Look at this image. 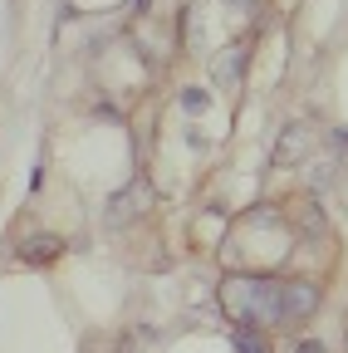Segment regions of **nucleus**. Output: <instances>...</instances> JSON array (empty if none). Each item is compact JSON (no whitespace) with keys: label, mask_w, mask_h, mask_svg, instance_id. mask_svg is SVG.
<instances>
[{"label":"nucleus","mask_w":348,"mask_h":353,"mask_svg":"<svg viewBox=\"0 0 348 353\" xmlns=\"http://www.w3.org/2000/svg\"><path fill=\"white\" fill-rule=\"evenodd\" d=\"M226 309L240 324L260 329H280L289 324V280H265V275H236L221 285Z\"/></svg>","instance_id":"nucleus-1"},{"label":"nucleus","mask_w":348,"mask_h":353,"mask_svg":"<svg viewBox=\"0 0 348 353\" xmlns=\"http://www.w3.org/2000/svg\"><path fill=\"white\" fill-rule=\"evenodd\" d=\"M309 152H314V123H289V128L280 132L270 162H275V167H299Z\"/></svg>","instance_id":"nucleus-2"},{"label":"nucleus","mask_w":348,"mask_h":353,"mask_svg":"<svg viewBox=\"0 0 348 353\" xmlns=\"http://www.w3.org/2000/svg\"><path fill=\"white\" fill-rule=\"evenodd\" d=\"M59 255H64V241L50 236V231H39V236L20 241V260H25V265H50V260H59Z\"/></svg>","instance_id":"nucleus-3"},{"label":"nucleus","mask_w":348,"mask_h":353,"mask_svg":"<svg viewBox=\"0 0 348 353\" xmlns=\"http://www.w3.org/2000/svg\"><path fill=\"white\" fill-rule=\"evenodd\" d=\"M236 79H240V50H226L221 59H216V83H226V88H231Z\"/></svg>","instance_id":"nucleus-4"},{"label":"nucleus","mask_w":348,"mask_h":353,"mask_svg":"<svg viewBox=\"0 0 348 353\" xmlns=\"http://www.w3.org/2000/svg\"><path fill=\"white\" fill-rule=\"evenodd\" d=\"M236 348H240V353H265V343H260V334H250V329H240Z\"/></svg>","instance_id":"nucleus-5"},{"label":"nucleus","mask_w":348,"mask_h":353,"mask_svg":"<svg viewBox=\"0 0 348 353\" xmlns=\"http://www.w3.org/2000/svg\"><path fill=\"white\" fill-rule=\"evenodd\" d=\"M182 103H187V113H201V108H206V99H201V88H187V94H182Z\"/></svg>","instance_id":"nucleus-6"},{"label":"nucleus","mask_w":348,"mask_h":353,"mask_svg":"<svg viewBox=\"0 0 348 353\" xmlns=\"http://www.w3.org/2000/svg\"><path fill=\"white\" fill-rule=\"evenodd\" d=\"M299 353H324V348H319V343H304V348H299Z\"/></svg>","instance_id":"nucleus-7"},{"label":"nucleus","mask_w":348,"mask_h":353,"mask_svg":"<svg viewBox=\"0 0 348 353\" xmlns=\"http://www.w3.org/2000/svg\"><path fill=\"white\" fill-rule=\"evenodd\" d=\"M343 348H348V334H343Z\"/></svg>","instance_id":"nucleus-8"}]
</instances>
